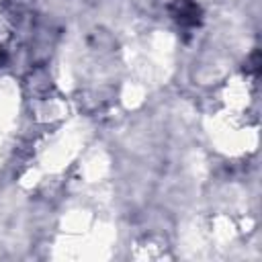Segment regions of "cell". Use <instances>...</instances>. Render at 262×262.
<instances>
[{
  "label": "cell",
  "instance_id": "cell-1",
  "mask_svg": "<svg viewBox=\"0 0 262 262\" xmlns=\"http://www.w3.org/2000/svg\"><path fill=\"white\" fill-rule=\"evenodd\" d=\"M172 14L176 16V20L180 25H196L201 10H199V6L192 0H178L172 6Z\"/></svg>",
  "mask_w": 262,
  "mask_h": 262
}]
</instances>
